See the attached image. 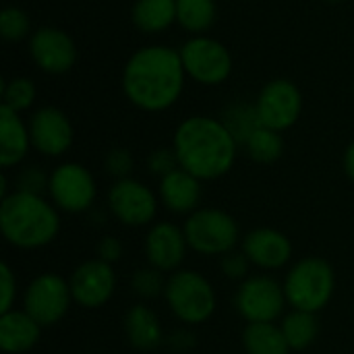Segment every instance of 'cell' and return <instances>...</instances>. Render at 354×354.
Listing matches in <instances>:
<instances>
[{
	"label": "cell",
	"mask_w": 354,
	"mask_h": 354,
	"mask_svg": "<svg viewBox=\"0 0 354 354\" xmlns=\"http://www.w3.org/2000/svg\"><path fill=\"white\" fill-rule=\"evenodd\" d=\"M187 73L178 48L149 44L135 50L122 68V93L143 112L170 110L183 95Z\"/></svg>",
	"instance_id": "cell-1"
},
{
	"label": "cell",
	"mask_w": 354,
	"mask_h": 354,
	"mask_svg": "<svg viewBox=\"0 0 354 354\" xmlns=\"http://www.w3.org/2000/svg\"><path fill=\"white\" fill-rule=\"evenodd\" d=\"M172 147L178 166L201 183L226 176L232 170L239 151V143L224 122L203 114L189 116L176 127Z\"/></svg>",
	"instance_id": "cell-2"
},
{
	"label": "cell",
	"mask_w": 354,
	"mask_h": 354,
	"mask_svg": "<svg viewBox=\"0 0 354 354\" xmlns=\"http://www.w3.org/2000/svg\"><path fill=\"white\" fill-rule=\"evenodd\" d=\"M0 230L6 243L17 249H41L56 239L60 218L56 205L41 195L12 191L0 203Z\"/></svg>",
	"instance_id": "cell-3"
},
{
	"label": "cell",
	"mask_w": 354,
	"mask_h": 354,
	"mask_svg": "<svg viewBox=\"0 0 354 354\" xmlns=\"http://www.w3.org/2000/svg\"><path fill=\"white\" fill-rule=\"evenodd\" d=\"M286 303L297 311L319 313L326 309L336 290L334 268L322 257H305L290 268L284 280Z\"/></svg>",
	"instance_id": "cell-4"
},
{
	"label": "cell",
	"mask_w": 354,
	"mask_h": 354,
	"mask_svg": "<svg viewBox=\"0 0 354 354\" xmlns=\"http://www.w3.org/2000/svg\"><path fill=\"white\" fill-rule=\"evenodd\" d=\"M164 297L172 315L187 326L205 324L216 313L214 286L193 270H178L170 274Z\"/></svg>",
	"instance_id": "cell-5"
},
{
	"label": "cell",
	"mask_w": 354,
	"mask_h": 354,
	"mask_svg": "<svg viewBox=\"0 0 354 354\" xmlns=\"http://www.w3.org/2000/svg\"><path fill=\"white\" fill-rule=\"evenodd\" d=\"M183 230L189 249L205 257H214V255L224 257L226 253L234 251L241 239L236 220L224 209H216V207H201L193 212L187 218Z\"/></svg>",
	"instance_id": "cell-6"
},
{
	"label": "cell",
	"mask_w": 354,
	"mask_h": 354,
	"mask_svg": "<svg viewBox=\"0 0 354 354\" xmlns=\"http://www.w3.org/2000/svg\"><path fill=\"white\" fill-rule=\"evenodd\" d=\"M178 52L187 77L199 85L216 87L232 75L234 64L230 50L209 35H191L178 46Z\"/></svg>",
	"instance_id": "cell-7"
},
{
	"label": "cell",
	"mask_w": 354,
	"mask_h": 354,
	"mask_svg": "<svg viewBox=\"0 0 354 354\" xmlns=\"http://www.w3.org/2000/svg\"><path fill=\"white\" fill-rule=\"evenodd\" d=\"M73 301L71 284L58 274H39L29 282L23 295V311H27L41 328L56 326L68 313Z\"/></svg>",
	"instance_id": "cell-8"
},
{
	"label": "cell",
	"mask_w": 354,
	"mask_h": 354,
	"mask_svg": "<svg viewBox=\"0 0 354 354\" xmlns=\"http://www.w3.org/2000/svg\"><path fill=\"white\" fill-rule=\"evenodd\" d=\"M284 286L270 276H251L236 290L234 307L247 324H274L286 309Z\"/></svg>",
	"instance_id": "cell-9"
},
{
	"label": "cell",
	"mask_w": 354,
	"mask_h": 354,
	"mask_svg": "<svg viewBox=\"0 0 354 354\" xmlns=\"http://www.w3.org/2000/svg\"><path fill=\"white\" fill-rule=\"evenodd\" d=\"M48 193L58 209L66 214H83L93 205L97 189L93 174L85 166L66 162L52 170Z\"/></svg>",
	"instance_id": "cell-10"
},
{
	"label": "cell",
	"mask_w": 354,
	"mask_h": 354,
	"mask_svg": "<svg viewBox=\"0 0 354 354\" xmlns=\"http://www.w3.org/2000/svg\"><path fill=\"white\" fill-rule=\"evenodd\" d=\"M261 127L284 133L295 127L303 112V93L290 79H272L255 100Z\"/></svg>",
	"instance_id": "cell-11"
},
{
	"label": "cell",
	"mask_w": 354,
	"mask_h": 354,
	"mask_svg": "<svg viewBox=\"0 0 354 354\" xmlns=\"http://www.w3.org/2000/svg\"><path fill=\"white\" fill-rule=\"evenodd\" d=\"M108 207L112 216L131 228H141L153 222L158 214V197L137 178H120L108 191Z\"/></svg>",
	"instance_id": "cell-12"
},
{
	"label": "cell",
	"mask_w": 354,
	"mask_h": 354,
	"mask_svg": "<svg viewBox=\"0 0 354 354\" xmlns=\"http://www.w3.org/2000/svg\"><path fill=\"white\" fill-rule=\"evenodd\" d=\"M29 56L46 75H64L77 62V46L73 37L58 27H37L29 37Z\"/></svg>",
	"instance_id": "cell-13"
},
{
	"label": "cell",
	"mask_w": 354,
	"mask_h": 354,
	"mask_svg": "<svg viewBox=\"0 0 354 354\" xmlns=\"http://www.w3.org/2000/svg\"><path fill=\"white\" fill-rule=\"evenodd\" d=\"M27 124L31 135V147L37 153L48 158H60L71 149L75 131L71 118L60 108L41 106L29 116Z\"/></svg>",
	"instance_id": "cell-14"
},
{
	"label": "cell",
	"mask_w": 354,
	"mask_h": 354,
	"mask_svg": "<svg viewBox=\"0 0 354 354\" xmlns=\"http://www.w3.org/2000/svg\"><path fill=\"white\" fill-rule=\"evenodd\" d=\"M71 295L73 301L83 309L104 307L116 290V274L110 263L102 259H89L75 268L71 274Z\"/></svg>",
	"instance_id": "cell-15"
},
{
	"label": "cell",
	"mask_w": 354,
	"mask_h": 354,
	"mask_svg": "<svg viewBox=\"0 0 354 354\" xmlns=\"http://www.w3.org/2000/svg\"><path fill=\"white\" fill-rule=\"evenodd\" d=\"M143 249L151 268L164 274H174L180 270L187 257L189 243H187L185 230L178 228L176 224L158 222L149 228Z\"/></svg>",
	"instance_id": "cell-16"
},
{
	"label": "cell",
	"mask_w": 354,
	"mask_h": 354,
	"mask_svg": "<svg viewBox=\"0 0 354 354\" xmlns=\"http://www.w3.org/2000/svg\"><path fill=\"white\" fill-rule=\"evenodd\" d=\"M243 253L261 270H282L292 257V243L280 230L257 228L243 239Z\"/></svg>",
	"instance_id": "cell-17"
},
{
	"label": "cell",
	"mask_w": 354,
	"mask_h": 354,
	"mask_svg": "<svg viewBox=\"0 0 354 354\" xmlns=\"http://www.w3.org/2000/svg\"><path fill=\"white\" fill-rule=\"evenodd\" d=\"M158 195L166 209H170L172 214L191 216L193 212H197L201 201V180L195 178L191 172L176 168L160 178Z\"/></svg>",
	"instance_id": "cell-18"
},
{
	"label": "cell",
	"mask_w": 354,
	"mask_h": 354,
	"mask_svg": "<svg viewBox=\"0 0 354 354\" xmlns=\"http://www.w3.org/2000/svg\"><path fill=\"white\" fill-rule=\"evenodd\" d=\"M31 149L29 124L19 112L0 106V166L4 170L21 164Z\"/></svg>",
	"instance_id": "cell-19"
},
{
	"label": "cell",
	"mask_w": 354,
	"mask_h": 354,
	"mask_svg": "<svg viewBox=\"0 0 354 354\" xmlns=\"http://www.w3.org/2000/svg\"><path fill=\"white\" fill-rule=\"evenodd\" d=\"M41 338V326L27 313L10 309L0 313V348L6 354L29 353Z\"/></svg>",
	"instance_id": "cell-20"
},
{
	"label": "cell",
	"mask_w": 354,
	"mask_h": 354,
	"mask_svg": "<svg viewBox=\"0 0 354 354\" xmlns=\"http://www.w3.org/2000/svg\"><path fill=\"white\" fill-rule=\"evenodd\" d=\"M124 336L137 351H153L164 340L158 315L145 305H133L124 315Z\"/></svg>",
	"instance_id": "cell-21"
},
{
	"label": "cell",
	"mask_w": 354,
	"mask_h": 354,
	"mask_svg": "<svg viewBox=\"0 0 354 354\" xmlns=\"http://www.w3.org/2000/svg\"><path fill=\"white\" fill-rule=\"evenodd\" d=\"M131 21L141 33H164L176 23V0H135Z\"/></svg>",
	"instance_id": "cell-22"
},
{
	"label": "cell",
	"mask_w": 354,
	"mask_h": 354,
	"mask_svg": "<svg viewBox=\"0 0 354 354\" xmlns=\"http://www.w3.org/2000/svg\"><path fill=\"white\" fill-rule=\"evenodd\" d=\"M243 346L247 354H290V346L276 324H247L243 332Z\"/></svg>",
	"instance_id": "cell-23"
},
{
	"label": "cell",
	"mask_w": 354,
	"mask_h": 354,
	"mask_svg": "<svg viewBox=\"0 0 354 354\" xmlns=\"http://www.w3.org/2000/svg\"><path fill=\"white\" fill-rule=\"evenodd\" d=\"M282 334L290 346L292 353H303L307 351L319 336V322L317 313H307V311H297L284 315L282 319Z\"/></svg>",
	"instance_id": "cell-24"
},
{
	"label": "cell",
	"mask_w": 354,
	"mask_h": 354,
	"mask_svg": "<svg viewBox=\"0 0 354 354\" xmlns=\"http://www.w3.org/2000/svg\"><path fill=\"white\" fill-rule=\"evenodd\" d=\"M216 0H176V23L191 35H205L216 23Z\"/></svg>",
	"instance_id": "cell-25"
},
{
	"label": "cell",
	"mask_w": 354,
	"mask_h": 354,
	"mask_svg": "<svg viewBox=\"0 0 354 354\" xmlns=\"http://www.w3.org/2000/svg\"><path fill=\"white\" fill-rule=\"evenodd\" d=\"M224 127L232 133V137L236 139L239 145H245L249 141V137L261 127L259 114H257V106L249 104V102H232L224 108L222 118Z\"/></svg>",
	"instance_id": "cell-26"
},
{
	"label": "cell",
	"mask_w": 354,
	"mask_h": 354,
	"mask_svg": "<svg viewBox=\"0 0 354 354\" xmlns=\"http://www.w3.org/2000/svg\"><path fill=\"white\" fill-rule=\"evenodd\" d=\"M243 147L247 149V153H249V158L253 162H257V164H274L284 153V139H282V133L259 127Z\"/></svg>",
	"instance_id": "cell-27"
},
{
	"label": "cell",
	"mask_w": 354,
	"mask_h": 354,
	"mask_svg": "<svg viewBox=\"0 0 354 354\" xmlns=\"http://www.w3.org/2000/svg\"><path fill=\"white\" fill-rule=\"evenodd\" d=\"M2 106L15 110V112H25L35 104L37 89L35 83L29 77H12L10 81L2 83Z\"/></svg>",
	"instance_id": "cell-28"
},
{
	"label": "cell",
	"mask_w": 354,
	"mask_h": 354,
	"mask_svg": "<svg viewBox=\"0 0 354 354\" xmlns=\"http://www.w3.org/2000/svg\"><path fill=\"white\" fill-rule=\"evenodd\" d=\"M31 19L19 6H6L0 12V35L6 41H21L31 37Z\"/></svg>",
	"instance_id": "cell-29"
},
{
	"label": "cell",
	"mask_w": 354,
	"mask_h": 354,
	"mask_svg": "<svg viewBox=\"0 0 354 354\" xmlns=\"http://www.w3.org/2000/svg\"><path fill=\"white\" fill-rule=\"evenodd\" d=\"M166 278L164 272L156 270V268H141L135 272L133 280H131V288L141 297V299H156L160 295H164L166 290Z\"/></svg>",
	"instance_id": "cell-30"
},
{
	"label": "cell",
	"mask_w": 354,
	"mask_h": 354,
	"mask_svg": "<svg viewBox=\"0 0 354 354\" xmlns=\"http://www.w3.org/2000/svg\"><path fill=\"white\" fill-rule=\"evenodd\" d=\"M133 156L129 149H122V147H116L112 149L108 156H106V162H104V168L110 176H114L116 180L120 178H129L131 170H133Z\"/></svg>",
	"instance_id": "cell-31"
},
{
	"label": "cell",
	"mask_w": 354,
	"mask_h": 354,
	"mask_svg": "<svg viewBox=\"0 0 354 354\" xmlns=\"http://www.w3.org/2000/svg\"><path fill=\"white\" fill-rule=\"evenodd\" d=\"M147 168H149L156 176H160V178L166 176V174H170L172 170L180 168V166H178V158H176L174 147H160V149L151 151L149 158H147Z\"/></svg>",
	"instance_id": "cell-32"
},
{
	"label": "cell",
	"mask_w": 354,
	"mask_h": 354,
	"mask_svg": "<svg viewBox=\"0 0 354 354\" xmlns=\"http://www.w3.org/2000/svg\"><path fill=\"white\" fill-rule=\"evenodd\" d=\"M48 185H50V176H46V172L35 166L25 168L17 178V191H25L33 195H41L44 191H48Z\"/></svg>",
	"instance_id": "cell-33"
},
{
	"label": "cell",
	"mask_w": 354,
	"mask_h": 354,
	"mask_svg": "<svg viewBox=\"0 0 354 354\" xmlns=\"http://www.w3.org/2000/svg\"><path fill=\"white\" fill-rule=\"evenodd\" d=\"M0 288H2L0 313H6V311L15 309V301H17V278H15L12 270L8 268V263L0 266Z\"/></svg>",
	"instance_id": "cell-34"
},
{
	"label": "cell",
	"mask_w": 354,
	"mask_h": 354,
	"mask_svg": "<svg viewBox=\"0 0 354 354\" xmlns=\"http://www.w3.org/2000/svg\"><path fill=\"white\" fill-rule=\"evenodd\" d=\"M249 266L251 261L247 259L245 253H226L222 257V272L226 278L230 280H247V274H249Z\"/></svg>",
	"instance_id": "cell-35"
},
{
	"label": "cell",
	"mask_w": 354,
	"mask_h": 354,
	"mask_svg": "<svg viewBox=\"0 0 354 354\" xmlns=\"http://www.w3.org/2000/svg\"><path fill=\"white\" fill-rule=\"evenodd\" d=\"M95 253H97V259H102V261H106V263L112 266L114 261H118V259L122 257V245H120V241L114 239V236H104V239L97 243Z\"/></svg>",
	"instance_id": "cell-36"
},
{
	"label": "cell",
	"mask_w": 354,
	"mask_h": 354,
	"mask_svg": "<svg viewBox=\"0 0 354 354\" xmlns=\"http://www.w3.org/2000/svg\"><path fill=\"white\" fill-rule=\"evenodd\" d=\"M342 166H344V172H346V176L351 178L354 183V141L346 147V151H344V158H342Z\"/></svg>",
	"instance_id": "cell-37"
},
{
	"label": "cell",
	"mask_w": 354,
	"mask_h": 354,
	"mask_svg": "<svg viewBox=\"0 0 354 354\" xmlns=\"http://www.w3.org/2000/svg\"><path fill=\"white\" fill-rule=\"evenodd\" d=\"M326 2H332V4H338V2H344V0H326Z\"/></svg>",
	"instance_id": "cell-38"
}]
</instances>
